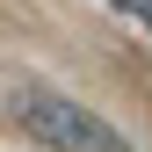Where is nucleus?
<instances>
[{
	"label": "nucleus",
	"instance_id": "1",
	"mask_svg": "<svg viewBox=\"0 0 152 152\" xmlns=\"http://www.w3.org/2000/svg\"><path fill=\"white\" fill-rule=\"evenodd\" d=\"M7 109H15V123H22L44 152H138V145H130L109 116H94L87 102L51 94V87H36V80L15 87V94H7Z\"/></svg>",
	"mask_w": 152,
	"mask_h": 152
}]
</instances>
